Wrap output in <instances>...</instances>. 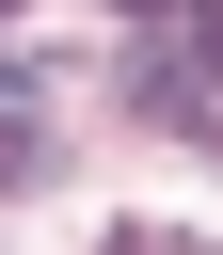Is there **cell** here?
I'll list each match as a JSON object with an SVG mask.
<instances>
[{
	"mask_svg": "<svg viewBox=\"0 0 223 255\" xmlns=\"http://www.w3.org/2000/svg\"><path fill=\"white\" fill-rule=\"evenodd\" d=\"M0 16H16V0H0Z\"/></svg>",
	"mask_w": 223,
	"mask_h": 255,
	"instance_id": "3",
	"label": "cell"
},
{
	"mask_svg": "<svg viewBox=\"0 0 223 255\" xmlns=\"http://www.w3.org/2000/svg\"><path fill=\"white\" fill-rule=\"evenodd\" d=\"M112 16H143V32H159V16H191V0H112Z\"/></svg>",
	"mask_w": 223,
	"mask_h": 255,
	"instance_id": "2",
	"label": "cell"
},
{
	"mask_svg": "<svg viewBox=\"0 0 223 255\" xmlns=\"http://www.w3.org/2000/svg\"><path fill=\"white\" fill-rule=\"evenodd\" d=\"M191 48H223V0H191Z\"/></svg>",
	"mask_w": 223,
	"mask_h": 255,
	"instance_id": "1",
	"label": "cell"
}]
</instances>
